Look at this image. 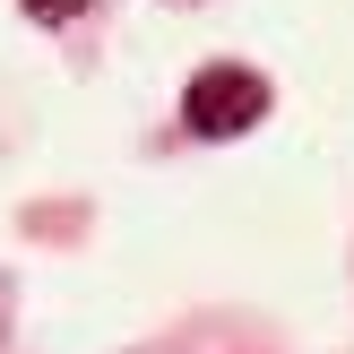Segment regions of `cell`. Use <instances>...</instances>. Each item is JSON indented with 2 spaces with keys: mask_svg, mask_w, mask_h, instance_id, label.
I'll return each instance as SVG.
<instances>
[{
  "mask_svg": "<svg viewBox=\"0 0 354 354\" xmlns=\"http://www.w3.org/2000/svg\"><path fill=\"white\" fill-rule=\"evenodd\" d=\"M35 17H78V9H95V0H26Z\"/></svg>",
  "mask_w": 354,
  "mask_h": 354,
  "instance_id": "2",
  "label": "cell"
},
{
  "mask_svg": "<svg viewBox=\"0 0 354 354\" xmlns=\"http://www.w3.org/2000/svg\"><path fill=\"white\" fill-rule=\"evenodd\" d=\"M268 104L277 95H268V78H259L251 61H207V69H190V86H182V130L207 138V147H225V138L259 130Z\"/></svg>",
  "mask_w": 354,
  "mask_h": 354,
  "instance_id": "1",
  "label": "cell"
}]
</instances>
